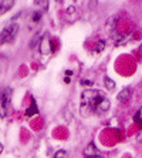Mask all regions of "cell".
Masks as SVG:
<instances>
[{
	"mask_svg": "<svg viewBox=\"0 0 142 158\" xmlns=\"http://www.w3.org/2000/svg\"><path fill=\"white\" fill-rule=\"evenodd\" d=\"M17 31H18V24L13 19L7 26L0 31V46H3L6 43H11L17 36Z\"/></svg>",
	"mask_w": 142,
	"mask_h": 158,
	"instance_id": "obj_1",
	"label": "cell"
},
{
	"mask_svg": "<svg viewBox=\"0 0 142 158\" xmlns=\"http://www.w3.org/2000/svg\"><path fill=\"white\" fill-rule=\"evenodd\" d=\"M10 100H11V88L10 87L2 88L0 90V117L2 118L7 115Z\"/></svg>",
	"mask_w": 142,
	"mask_h": 158,
	"instance_id": "obj_2",
	"label": "cell"
},
{
	"mask_svg": "<svg viewBox=\"0 0 142 158\" xmlns=\"http://www.w3.org/2000/svg\"><path fill=\"white\" fill-rule=\"evenodd\" d=\"M39 50H40L41 56H48L51 52H54V44L48 36H43L39 44Z\"/></svg>",
	"mask_w": 142,
	"mask_h": 158,
	"instance_id": "obj_3",
	"label": "cell"
},
{
	"mask_svg": "<svg viewBox=\"0 0 142 158\" xmlns=\"http://www.w3.org/2000/svg\"><path fill=\"white\" fill-rule=\"evenodd\" d=\"M95 155H98V150H97V147H95L94 143H90L87 147L84 148V157L85 158H92V157H95Z\"/></svg>",
	"mask_w": 142,
	"mask_h": 158,
	"instance_id": "obj_4",
	"label": "cell"
},
{
	"mask_svg": "<svg viewBox=\"0 0 142 158\" xmlns=\"http://www.w3.org/2000/svg\"><path fill=\"white\" fill-rule=\"evenodd\" d=\"M131 94H132L131 88H124L122 91H120L117 94V100L118 101H121V103H127L128 100L131 98Z\"/></svg>",
	"mask_w": 142,
	"mask_h": 158,
	"instance_id": "obj_5",
	"label": "cell"
},
{
	"mask_svg": "<svg viewBox=\"0 0 142 158\" xmlns=\"http://www.w3.org/2000/svg\"><path fill=\"white\" fill-rule=\"evenodd\" d=\"M37 113H39L37 104H36V101H34V98H31V104H30V107L26 110V115H27V117H31V115L37 114Z\"/></svg>",
	"mask_w": 142,
	"mask_h": 158,
	"instance_id": "obj_6",
	"label": "cell"
},
{
	"mask_svg": "<svg viewBox=\"0 0 142 158\" xmlns=\"http://www.w3.org/2000/svg\"><path fill=\"white\" fill-rule=\"evenodd\" d=\"M13 6H14V2H0V16L9 11Z\"/></svg>",
	"mask_w": 142,
	"mask_h": 158,
	"instance_id": "obj_7",
	"label": "cell"
},
{
	"mask_svg": "<svg viewBox=\"0 0 142 158\" xmlns=\"http://www.w3.org/2000/svg\"><path fill=\"white\" fill-rule=\"evenodd\" d=\"M109 107H111V103H109V100H108V98H104L101 103H99V106H98V108H97V111H98V113H105V111L109 110Z\"/></svg>",
	"mask_w": 142,
	"mask_h": 158,
	"instance_id": "obj_8",
	"label": "cell"
},
{
	"mask_svg": "<svg viewBox=\"0 0 142 158\" xmlns=\"http://www.w3.org/2000/svg\"><path fill=\"white\" fill-rule=\"evenodd\" d=\"M104 85H105V90H108V91H112L117 84H115V81H114L112 78H109L108 76H105V77H104Z\"/></svg>",
	"mask_w": 142,
	"mask_h": 158,
	"instance_id": "obj_9",
	"label": "cell"
},
{
	"mask_svg": "<svg viewBox=\"0 0 142 158\" xmlns=\"http://www.w3.org/2000/svg\"><path fill=\"white\" fill-rule=\"evenodd\" d=\"M104 48H105V41H104V40H98V41H97V44H95L94 53H95V54H99V53L104 52Z\"/></svg>",
	"mask_w": 142,
	"mask_h": 158,
	"instance_id": "obj_10",
	"label": "cell"
},
{
	"mask_svg": "<svg viewBox=\"0 0 142 158\" xmlns=\"http://www.w3.org/2000/svg\"><path fill=\"white\" fill-rule=\"evenodd\" d=\"M134 121L136 123V124H142V107L136 111V114L134 115Z\"/></svg>",
	"mask_w": 142,
	"mask_h": 158,
	"instance_id": "obj_11",
	"label": "cell"
},
{
	"mask_svg": "<svg viewBox=\"0 0 142 158\" xmlns=\"http://www.w3.org/2000/svg\"><path fill=\"white\" fill-rule=\"evenodd\" d=\"M54 158H68V154H67V151H64V150H59L54 154Z\"/></svg>",
	"mask_w": 142,
	"mask_h": 158,
	"instance_id": "obj_12",
	"label": "cell"
},
{
	"mask_svg": "<svg viewBox=\"0 0 142 158\" xmlns=\"http://www.w3.org/2000/svg\"><path fill=\"white\" fill-rule=\"evenodd\" d=\"M40 19H41V13H40V11H34V13H33V16H31V20H33V22H39V20H40Z\"/></svg>",
	"mask_w": 142,
	"mask_h": 158,
	"instance_id": "obj_13",
	"label": "cell"
},
{
	"mask_svg": "<svg viewBox=\"0 0 142 158\" xmlns=\"http://www.w3.org/2000/svg\"><path fill=\"white\" fill-rule=\"evenodd\" d=\"M70 76H73V71H66V78H64V81H66L67 84H68L70 81H71V78H70Z\"/></svg>",
	"mask_w": 142,
	"mask_h": 158,
	"instance_id": "obj_14",
	"label": "cell"
},
{
	"mask_svg": "<svg viewBox=\"0 0 142 158\" xmlns=\"http://www.w3.org/2000/svg\"><path fill=\"white\" fill-rule=\"evenodd\" d=\"M3 144H2V143H0V155H2V154H3Z\"/></svg>",
	"mask_w": 142,
	"mask_h": 158,
	"instance_id": "obj_15",
	"label": "cell"
},
{
	"mask_svg": "<svg viewBox=\"0 0 142 158\" xmlns=\"http://www.w3.org/2000/svg\"><path fill=\"white\" fill-rule=\"evenodd\" d=\"M92 158H104V157H101V155H95V157H92Z\"/></svg>",
	"mask_w": 142,
	"mask_h": 158,
	"instance_id": "obj_16",
	"label": "cell"
}]
</instances>
